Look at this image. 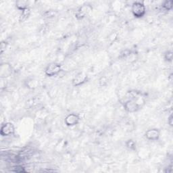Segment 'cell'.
Segmentation results:
<instances>
[{"label":"cell","mask_w":173,"mask_h":173,"mask_svg":"<svg viewBox=\"0 0 173 173\" xmlns=\"http://www.w3.org/2000/svg\"><path fill=\"white\" fill-rule=\"evenodd\" d=\"M164 59L166 61L171 62L172 60V52L168 51L165 53L164 54Z\"/></svg>","instance_id":"12"},{"label":"cell","mask_w":173,"mask_h":173,"mask_svg":"<svg viewBox=\"0 0 173 173\" xmlns=\"http://www.w3.org/2000/svg\"><path fill=\"white\" fill-rule=\"evenodd\" d=\"M172 7H173V1H172V0L165 1L164 3L162 4V8L166 11L171 10V9H172Z\"/></svg>","instance_id":"10"},{"label":"cell","mask_w":173,"mask_h":173,"mask_svg":"<svg viewBox=\"0 0 173 173\" xmlns=\"http://www.w3.org/2000/svg\"><path fill=\"white\" fill-rule=\"evenodd\" d=\"M87 75L85 73H79L74 76L73 80V85L75 86L83 85L87 81Z\"/></svg>","instance_id":"6"},{"label":"cell","mask_w":173,"mask_h":173,"mask_svg":"<svg viewBox=\"0 0 173 173\" xmlns=\"http://www.w3.org/2000/svg\"><path fill=\"white\" fill-rule=\"evenodd\" d=\"M61 70L60 64L56 62H52L47 65L45 68V73L47 76H54L60 73Z\"/></svg>","instance_id":"3"},{"label":"cell","mask_w":173,"mask_h":173,"mask_svg":"<svg viewBox=\"0 0 173 173\" xmlns=\"http://www.w3.org/2000/svg\"><path fill=\"white\" fill-rule=\"evenodd\" d=\"M15 169V170H14V172H26V170H25V169L23 166H16L14 168Z\"/></svg>","instance_id":"15"},{"label":"cell","mask_w":173,"mask_h":173,"mask_svg":"<svg viewBox=\"0 0 173 173\" xmlns=\"http://www.w3.org/2000/svg\"><path fill=\"white\" fill-rule=\"evenodd\" d=\"M126 147L131 150H134L136 149V143L133 140L129 139L126 142Z\"/></svg>","instance_id":"11"},{"label":"cell","mask_w":173,"mask_h":173,"mask_svg":"<svg viewBox=\"0 0 173 173\" xmlns=\"http://www.w3.org/2000/svg\"><path fill=\"white\" fill-rule=\"evenodd\" d=\"M31 15V9L29 8H26L24 10L21 11V14L20 16V18H19V21L20 23L26 21L28 18Z\"/></svg>","instance_id":"8"},{"label":"cell","mask_w":173,"mask_h":173,"mask_svg":"<svg viewBox=\"0 0 173 173\" xmlns=\"http://www.w3.org/2000/svg\"><path fill=\"white\" fill-rule=\"evenodd\" d=\"M15 133V127L11 122H6L1 127L0 134L3 137L11 136Z\"/></svg>","instance_id":"4"},{"label":"cell","mask_w":173,"mask_h":173,"mask_svg":"<svg viewBox=\"0 0 173 173\" xmlns=\"http://www.w3.org/2000/svg\"><path fill=\"white\" fill-rule=\"evenodd\" d=\"M93 10L92 6L89 4H84L79 8L75 13V17L78 20H82L87 16Z\"/></svg>","instance_id":"2"},{"label":"cell","mask_w":173,"mask_h":173,"mask_svg":"<svg viewBox=\"0 0 173 173\" xmlns=\"http://www.w3.org/2000/svg\"><path fill=\"white\" fill-rule=\"evenodd\" d=\"M168 122L170 124V126H172V115L170 114V116L169 118V120H168Z\"/></svg>","instance_id":"16"},{"label":"cell","mask_w":173,"mask_h":173,"mask_svg":"<svg viewBox=\"0 0 173 173\" xmlns=\"http://www.w3.org/2000/svg\"><path fill=\"white\" fill-rule=\"evenodd\" d=\"M16 7L20 11H23L26 8H28V1H23V0H19V1H16Z\"/></svg>","instance_id":"9"},{"label":"cell","mask_w":173,"mask_h":173,"mask_svg":"<svg viewBox=\"0 0 173 173\" xmlns=\"http://www.w3.org/2000/svg\"><path fill=\"white\" fill-rule=\"evenodd\" d=\"M7 45H8V43L6 41H1V44H0V51H1V54H2L4 51H6Z\"/></svg>","instance_id":"14"},{"label":"cell","mask_w":173,"mask_h":173,"mask_svg":"<svg viewBox=\"0 0 173 173\" xmlns=\"http://www.w3.org/2000/svg\"><path fill=\"white\" fill-rule=\"evenodd\" d=\"M160 131L157 129H151L145 132V136L148 140L157 141L160 137Z\"/></svg>","instance_id":"7"},{"label":"cell","mask_w":173,"mask_h":173,"mask_svg":"<svg viewBox=\"0 0 173 173\" xmlns=\"http://www.w3.org/2000/svg\"><path fill=\"white\" fill-rule=\"evenodd\" d=\"M131 12L133 15L137 18H141L145 16L146 8L143 2L135 1L132 4Z\"/></svg>","instance_id":"1"},{"label":"cell","mask_w":173,"mask_h":173,"mask_svg":"<svg viewBox=\"0 0 173 173\" xmlns=\"http://www.w3.org/2000/svg\"><path fill=\"white\" fill-rule=\"evenodd\" d=\"M79 121H80V117L78 114H70L65 118L64 122L66 126H73L77 124Z\"/></svg>","instance_id":"5"},{"label":"cell","mask_w":173,"mask_h":173,"mask_svg":"<svg viewBox=\"0 0 173 173\" xmlns=\"http://www.w3.org/2000/svg\"><path fill=\"white\" fill-rule=\"evenodd\" d=\"M131 54V52L129 51V50H125V51L122 52L121 55H120V58H126L129 56H130V55Z\"/></svg>","instance_id":"13"}]
</instances>
